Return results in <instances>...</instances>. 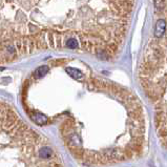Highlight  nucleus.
Here are the masks:
<instances>
[{
    "label": "nucleus",
    "instance_id": "nucleus-1",
    "mask_svg": "<svg viewBox=\"0 0 167 167\" xmlns=\"http://www.w3.org/2000/svg\"><path fill=\"white\" fill-rule=\"evenodd\" d=\"M22 105L37 126L53 127L74 159L88 166L135 160L144 151V108L132 92L66 66L63 75L32 74Z\"/></svg>",
    "mask_w": 167,
    "mask_h": 167
},
{
    "label": "nucleus",
    "instance_id": "nucleus-2",
    "mask_svg": "<svg viewBox=\"0 0 167 167\" xmlns=\"http://www.w3.org/2000/svg\"><path fill=\"white\" fill-rule=\"evenodd\" d=\"M135 0H0V64L45 51L113 58Z\"/></svg>",
    "mask_w": 167,
    "mask_h": 167
},
{
    "label": "nucleus",
    "instance_id": "nucleus-3",
    "mask_svg": "<svg viewBox=\"0 0 167 167\" xmlns=\"http://www.w3.org/2000/svg\"><path fill=\"white\" fill-rule=\"evenodd\" d=\"M0 167H66L51 141L1 99Z\"/></svg>",
    "mask_w": 167,
    "mask_h": 167
},
{
    "label": "nucleus",
    "instance_id": "nucleus-4",
    "mask_svg": "<svg viewBox=\"0 0 167 167\" xmlns=\"http://www.w3.org/2000/svg\"><path fill=\"white\" fill-rule=\"evenodd\" d=\"M165 27H166V23H165L164 20H162V19L158 20V22H157V24H156V31H154L156 37L158 38L162 37V35H163L165 32Z\"/></svg>",
    "mask_w": 167,
    "mask_h": 167
}]
</instances>
